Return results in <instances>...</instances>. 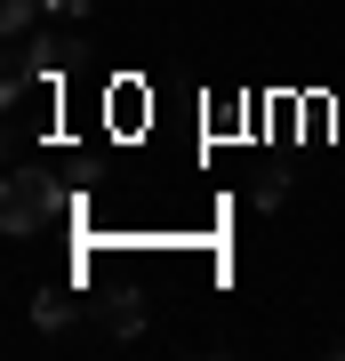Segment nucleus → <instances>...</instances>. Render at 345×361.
I'll list each match as a JSON object with an SVG mask.
<instances>
[{"instance_id": "nucleus-5", "label": "nucleus", "mask_w": 345, "mask_h": 361, "mask_svg": "<svg viewBox=\"0 0 345 361\" xmlns=\"http://www.w3.org/2000/svg\"><path fill=\"white\" fill-rule=\"evenodd\" d=\"M32 16H40V0H8V8H0V32H8V40H32Z\"/></svg>"}, {"instance_id": "nucleus-6", "label": "nucleus", "mask_w": 345, "mask_h": 361, "mask_svg": "<svg viewBox=\"0 0 345 361\" xmlns=\"http://www.w3.org/2000/svg\"><path fill=\"white\" fill-rule=\"evenodd\" d=\"M49 8H56V16H89L97 0H49Z\"/></svg>"}, {"instance_id": "nucleus-4", "label": "nucleus", "mask_w": 345, "mask_h": 361, "mask_svg": "<svg viewBox=\"0 0 345 361\" xmlns=\"http://www.w3.org/2000/svg\"><path fill=\"white\" fill-rule=\"evenodd\" d=\"M32 322H40V329H64V322H73V289H40Z\"/></svg>"}, {"instance_id": "nucleus-3", "label": "nucleus", "mask_w": 345, "mask_h": 361, "mask_svg": "<svg viewBox=\"0 0 345 361\" xmlns=\"http://www.w3.org/2000/svg\"><path fill=\"white\" fill-rule=\"evenodd\" d=\"M104 121H121V129H137V121H145V89H137V80L104 89Z\"/></svg>"}, {"instance_id": "nucleus-7", "label": "nucleus", "mask_w": 345, "mask_h": 361, "mask_svg": "<svg viewBox=\"0 0 345 361\" xmlns=\"http://www.w3.org/2000/svg\"><path fill=\"white\" fill-rule=\"evenodd\" d=\"M337 353H345V337H337Z\"/></svg>"}, {"instance_id": "nucleus-2", "label": "nucleus", "mask_w": 345, "mask_h": 361, "mask_svg": "<svg viewBox=\"0 0 345 361\" xmlns=\"http://www.w3.org/2000/svg\"><path fill=\"white\" fill-rule=\"evenodd\" d=\"M104 329H113V337H137V329H145V297H137V289L104 297Z\"/></svg>"}, {"instance_id": "nucleus-1", "label": "nucleus", "mask_w": 345, "mask_h": 361, "mask_svg": "<svg viewBox=\"0 0 345 361\" xmlns=\"http://www.w3.org/2000/svg\"><path fill=\"white\" fill-rule=\"evenodd\" d=\"M49 209H56L49 177H40V169H16L8 193H0V233H40V225H49Z\"/></svg>"}]
</instances>
